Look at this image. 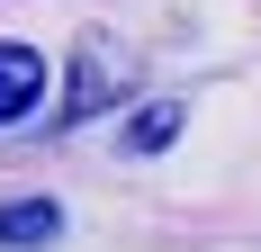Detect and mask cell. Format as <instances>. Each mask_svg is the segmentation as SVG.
I'll list each match as a JSON object with an SVG mask.
<instances>
[{"label":"cell","instance_id":"2","mask_svg":"<svg viewBox=\"0 0 261 252\" xmlns=\"http://www.w3.org/2000/svg\"><path fill=\"white\" fill-rule=\"evenodd\" d=\"M45 108V54L27 45V36H9L0 45V126H18Z\"/></svg>","mask_w":261,"mask_h":252},{"label":"cell","instance_id":"4","mask_svg":"<svg viewBox=\"0 0 261 252\" xmlns=\"http://www.w3.org/2000/svg\"><path fill=\"white\" fill-rule=\"evenodd\" d=\"M180 126H189L180 99H144V108L126 117V153H171V144H180Z\"/></svg>","mask_w":261,"mask_h":252},{"label":"cell","instance_id":"3","mask_svg":"<svg viewBox=\"0 0 261 252\" xmlns=\"http://www.w3.org/2000/svg\"><path fill=\"white\" fill-rule=\"evenodd\" d=\"M54 234H63V207H54V198H18V207H0V252H45Z\"/></svg>","mask_w":261,"mask_h":252},{"label":"cell","instance_id":"1","mask_svg":"<svg viewBox=\"0 0 261 252\" xmlns=\"http://www.w3.org/2000/svg\"><path fill=\"white\" fill-rule=\"evenodd\" d=\"M126 90H135V45L108 36V27H90V36L72 45V99L54 108V117H63V126H90L99 108L126 99Z\"/></svg>","mask_w":261,"mask_h":252}]
</instances>
